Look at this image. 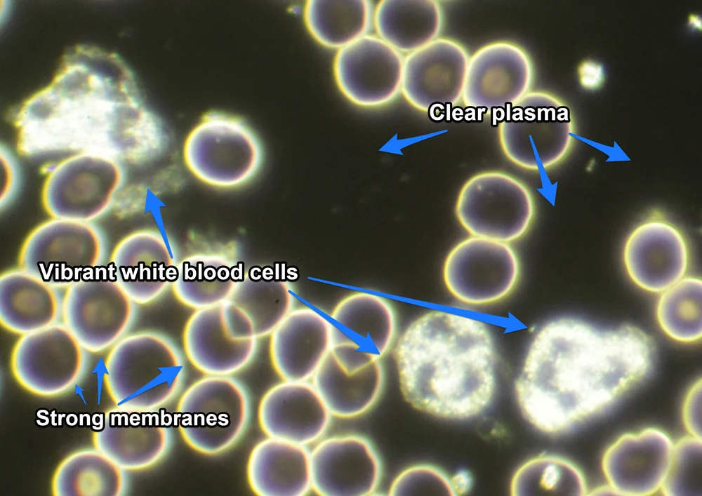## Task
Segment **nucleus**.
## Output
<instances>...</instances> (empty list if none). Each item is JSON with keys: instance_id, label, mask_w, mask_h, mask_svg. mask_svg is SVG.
Instances as JSON below:
<instances>
[{"instance_id": "nucleus-1", "label": "nucleus", "mask_w": 702, "mask_h": 496, "mask_svg": "<svg viewBox=\"0 0 702 496\" xmlns=\"http://www.w3.org/2000/svg\"><path fill=\"white\" fill-rule=\"evenodd\" d=\"M13 119L18 150L26 156L88 153L140 163L157 157L166 145L126 64L95 46L71 48L51 83L27 100Z\"/></svg>"}, {"instance_id": "nucleus-2", "label": "nucleus", "mask_w": 702, "mask_h": 496, "mask_svg": "<svg viewBox=\"0 0 702 496\" xmlns=\"http://www.w3.org/2000/svg\"><path fill=\"white\" fill-rule=\"evenodd\" d=\"M652 338L624 324L598 327L562 317L533 338L515 391L525 419L560 434L609 410L651 373Z\"/></svg>"}, {"instance_id": "nucleus-3", "label": "nucleus", "mask_w": 702, "mask_h": 496, "mask_svg": "<svg viewBox=\"0 0 702 496\" xmlns=\"http://www.w3.org/2000/svg\"><path fill=\"white\" fill-rule=\"evenodd\" d=\"M400 390L414 408L451 420L477 416L496 384V349L482 321L442 311L413 321L394 349Z\"/></svg>"}, {"instance_id": "nucleus-4", "label": "nucleus", "mask_w": 702, "mask_h": 496, "mask_svg": "<svg viewBox=\"0 0 702 496\" xmlns=\"http://www.w3.org/2000/svg\"><path fill=\"white\" fill-rule=\"evenodd\" d=\"M185 373L183 354L168 337L140 330L127 333L108 350L103 383L116 407L155 411L180 392Z\"/></svg>"}, {"instance_id": "nucleus-5", "label": "nucleus", "mask_w": 702, "mask_h": 496, "mask_svg": "<svg viewBox=\"0 0 702 496\" xmlns=\"http://www.w3.org/2000/svg\"><path fill=\"white\" fill-rule=\"evenodd\" d=\"M173 417L189 447L205 455H218L245 433L251 417L249 396L232 376L204 375L183 392Z\"/></svg>"}, {"instance_id": "nucleus-6", "label": "nucleus", "mask_w": 702, "mask_h": 496, "mask_svg": "<svg viewBox=\"0 0 702 496\" xmlns=\"http://www.w3.org/2000/svg\"><path fill=\"white\" fill-rule=\"evenodd\" d=\"M183 160L189 171L204 184L234 189L258 174L263 153L258 138L243 121L212 113L187 136Z\"/></svg>"}, {"instance_id": "nucleus-7", "label": "nucleus", "mask_w": 702, "mask_h": 496, "mask_svg": "<svg viewBox=\"0 0 702 496\" xmlns=\"http://www.w3.org/2000/svg\"><path fill=\"white\" fill-rule=\"evenodd\" d=\"M105 253L102 235L91 222L51 218L26 236L18 267L66 288L104 265Z\"/></svg>"}, {"instance_id": "nucleus-8", "label": "nucleus", "mask_w": 702, "mask_h": 496, "mask_svg": "<svg viewBox=\"0 0 702 496\" xmlns=\"http://www.w3.org/2000/svg\"><path fill=\"white\" fill-rule=\"evenodd\" d=\"M455 214L472 236L509 243L530 229L536 204L529 188L515 177L499 170L477 173L462 186Z\"/></svg>"}, {"instance_id": "nucleus-9", "label": "nucleus", "mask_w": 702, "mask_h": 496, "mask_svg": "<svg viewBox=\"0 0 702 496\" xmlns=\"http://www.w3.org/2000/svg\"><path fill=\"white\" fill-rule=\"evenodd\" d=\"M135 305L104 264L65 288L60 322L87 352L100 353L128 333Z\"/></svg>"}, {"instance_id": "nucleus-10", "label": "nucleus", "mask_w": 702, "mask_h": 496, "mask_svg": "<svg viewBox=\"0 0 702 496\" xmlns=\"http://www.w3.org/2000/svg\"><path fill=\"white\" fill-rule=\"evenodd\" d=\"M123 180L119 161L98 154H74L48 173L41 190L42 205L51 218L91 222L110 208Z\"/></svg>"}, {"instance_id": "nucleus-11", "label": "nucleus", "mask_w": 702, "mask_h": 496, "mask_svg": "<svg viewBox=\"0 0 702 496\" xmlns=\"http://www.w3.org/2000/svg\"><path fill=\"white\" fill-rule=\"evenodd\" d=\"M87 351L61 323L20 335L10 358L15 381L41 397H55L72 390L84 377Z\"/></svg>"}, {"instance_id": "nucleus-12", "label": "nucleus", "mask_w": 702, "mask_h": 496, "mask_svg": "<svg viewBox=\"0 0 702 496\" xmlns=\"http://www.w3.org/2000/svg\"><path fill=\"white\" fill-rule=\"evenodd\" d=\"M519 276V257L508 243L475 236L456 244L443 267L449 291L473 305L504 299L515 289Z\"/></svg>"}, {"instance_id": "nucleus-13", "label": "nucleus", "mask_w": 702, "mask_h": 496, "mask_svg": "<svg viewBox=\"0 0 702 496\" xmlns=\"http://www.w3.org/2000/svg\"><path fill=\"white\" fill-rule=\"evenodd\" d=\"M329 320L330 352L347 372L380 361L395 342V313L381 296L366 292L350 294L336 304Z\"/></svg>"}, {"instance_id": "nucleus-14", "label": "nucleus", "mask_w": 702, "mask_h": 496, "mask_svg": "<svg viewBox=\"0 0 702 496\" xmlns=\"http://www.w3.org/2000/svg\"><path fill=\"white\" fill-rule=\"evenodd\" d=\"M173 417L161 409L138 411L114 407L93 419V447L124 471L159 463L172 444Z\"/></svg>"}, {"instance_id": "nucleus-15", "label": "nucleus", "mask_w": 702, "mask_h": 496, "mask_svg": "<svg viewBox=\"0 0 702 496\" xmlns=\"http://www.w3.org/2000/svg\"><path fill=\"white\" fill-rule=\"evenodd\" d=\"M404 61L402 53L369 34L337 51L334 81L351 103L364 108L383 107L401 93Z\"/></svg>"}, {"instance_id": "nucleus-16", "label": "nucleus", "mask_w": 702, "mask_h": 496, "mask_svg": "<svg viewBox=\"0 0 702 496\" xmlns=\"http://www.w3.org/2000/svg\"><path fill=\"white\" fill-rule=\"evenodd\" d=\"M526 95L505 106L504 118L498 123L500 145L515 165L529 170H546L567 154L571 142L569 120L563 113L531 105Z\"/></svg>"}, {"instance_id": "nucleus-17", "label": "nucleus", "mask_w": 702, "mask_h": 496, "mask_svg": "<svg viewBox=\"0 0 702 496\" xmlns=\"http://www.w3.org/2000/svg\"><path fill=\"white\" fill-rule=\"evenodd\" d=\"M623 262L627 274L638 287L660 293L685 276L689 264V246L675 225L654 215L628 236Z\"/></svg>"}, {"instance_id": "nucleus-18", "label": "nucleus", "mask_w": 702, "mask_h": 496, "mask_svg": "<svg viewBox=\"0 0 702 496\" xmlns=\"http://www.w3.org/2000/svg\"><path fill=\"white\" fill-rule=\"evenodd\" d=\"M675 443L663 430L648 427L619 436L605 450L602 470L616 495H652L661 491Z\"/></svg>"}, {"instance_id": "nucleus-19", "label": "nucleus", "mask_w": 702, "mask_h": 496, "mask_svg": "<svg viewBox=\"0 0 702 496\" xmlns=\"http://www.w3.org/2000/svg\"><path fill=\"white\" fill-rule=\"evenodd\" d=\"M312 489L324 496H366L377 490L382 474L372 443L357 434L321 439L310 452Z\"/></svg>"}, {"instance_id": "nucleus-20", "label": "nucleus", "mask_w": 702, "mask_h": 496, "mask_svg": "<svg viewBox=\"0 0 702 496\" xmlns=\"http://www.w3.org/2000/svg\"><path fill=\"white\" fill-rule=\"evenodd\" d=\"M532 79L531 60L520 46L506 41L489 43L469 60L463 101L482 114L504 108L528 93Z\"/></svg>"}, {"instance_id": "nucleus-21", "label": "nucleus", "mask_w": 702, "mask_h": 496, "mask_svg": "<svg viewBox=\"0 0 702 496\" xmlns=\"http://www.w3.org/2000/svg\"><path fill=\"white\" fill-rule=\"evenodd\" d=\"M469 60L459 43L436 39L404 56L401 93L421 112L437 104L452 106L462 98Z\"/></svg>"}, {"instance_id": "nucleus-22", "label": "nucleus", "mask_w": 702, "mask_h": 496, "mask_svg": "<svg viewBox=\"0 0 702 496\" xmlns=\"http://www.w3.org/2000/svg\"><path fill=\"white\" fill-rule=\"evenodd\" d=\"M177 264L163 235L144 229L123 237L114 246L107 266L135 304L147 305L171 288Z\"/></svg>"}, {"instance_id": "nucleus-23", "label": "nucleus", "mask_w": 702, "mask_h": 496, "mask_svg": "<svg viewBox=\"0 0 702 496\" xmlns=\"http://www.w3.org/2000/svg\"><path fill=\"white\" fill-rule=\"evenodd\" d=\"M331 414L312 383L282 380L260 398L258 420L266 437L299 445L318 442Z\"/></svg>"}, {"instance_id": "nucleus-24", "label": "nucleus", "mask_w": 702, "mask_h": 496, "mask_svg": "<svg viewBox=\"0 0 702 496\" xmlns=\"http://www.w3.org/2000/svg\"><path fill=\"white\" fill-rule=\"evenodd\" d=\"M182 340L187 360L205 375L238 373L253 361L258 347L257 339L234 335L223 304L194 310L184 326Z\"/></svg>"}, {"instance_id": "nucleus-25", "label": "nucleus", "mask_w": 702, "mask_h": 496, "mask_svg": "<svg viewBox=\"0 0 702 496\" xmlns=\"http://www.w3.org/2000/svg\"><path fill=\"white\" fill-rule=\"evenodd\" d=\"M331 347L329 320L311 307H300L293 308L270 335L269 354L282 380L307 382Z\"/></svg>"}, {"instance_id": "nucleus-26", "label": "nucleus", "mask_w": 702, "mask_h": 496, "mask_svg": "<svg viewBox=\"0 0 702 496\" xmlns=\"http://www.w3.org/2000/svg\"><path fill=\"white\" fill-rule=\"evenodd\" d=\"M246 477L256 495H305L312 490L310 452L305 445L266 437L251 450Z\"/></svg>"}, {"instance_id": "nucleus-27", "label": "nucleus", "mask_w": 702, "mask_h": 496, "mask_svg": "<svg viewBox=\"0 0 702 496\" xmlns=\"http://www.w3.org/2000/svg\"><path fill=\"white\" fill-rule=\"evenodd\" d=\"M59 288L20 267L0 275V323L15 335L33 333L60 322Z\"/></svg>"}, {"instance_id": "nucleus-28", "label": "nucleus", "mask_w": 702, "mask_h": 496, "mask_svg": "<svg viewBox=\"0 0 702 496\" xmlns=\"http://www.w3.org/2000/svg\"><path fill=\"white\" fill-rule=\"evenodd\" d=\"M227 302L239 310L258 340L270 336L294 308L295 297L283 266L253 265Z\"/></svg>"}, {"instance_id": "nucleus-29", "label": "nucleus", "mask_w": 702, "mask_h": 496, "mask_svg": "<svg viewBox=\"0 0 702 496\" xmlns=\"http://www.w3.org/2000/svg\"><path fill=\"white\" fill-rule=\"evenodd\" d=\"M244 263L222 253L190 255L177 264L171 288L176 300L194 310L227 302L245 273Z\"/></svg>"}, {"instance_id": "nucleus-30", "label": "nucleus", "mask_w": 702, "mask_h": 496, "mask_svg": "<svg viewBox=\"0 0 702 496\" xmlns=\"http://www.w3.org/2000/svg\"><path fill=\"white\" fill-rule=\"evenodd\" d=\"M384 382L380 361L350 373L330 351L312 378V384L331 415L345 419L359 417L370 410L379 399Z\"/></svg>"}, {"instance_id": "nucleus-31", "label": "nucleus", "mask_w": 702, "mask_h": 496, "mask_svg": "<svg viewBox=\"0 0 702 496\" xmlns=\"http://www.w3.org/2000/svg\"><path fill=\"white\" fill-rule=\"evenodd\" d=\"M439 4L432 0H381L373 11L376 35L404 55L437 39L442 26Z\"/></svg>"}, {"instance_id": "nucleus-32", "label": "nucleus", "mask_w": 702, "mask_h": 496, "mask_svg": "<svg viewBox=\"0 0 702 496\" xmlns=\"http://www.w3.org/2000/svg\"><path fill=\"white\" fill-rule=\"evenodd\" d=\"M124 469L96 449L84 448L65 457L51 482L55 496H120L127 489Z\"/></svg>"}, {"instance_id": "nucleus-33", "label": "nucleus", "mask_w": 702, "mask_h": 496, "mask_svg": "<svg viewBox=\"0 0 702 496\" xmlns=\"http://www.w3.org/2000/svg\"><path fill=\"white\" fill-rule=\"evenodd\" d=\"M373 11L368 0H307L303 20L319 44L338 51L369 34Z\"/></svg>"}, {"instance_id": "nucleus-34", "label": "nucleus", "mask_w": 702, "mask_h": 496, "mask_svg": "<svg viewBox=\"0 0 702 496\" xmlns=\"http://www.w3.org/2000/svg\"><path fill=\"white\" fill-rule=\"evenodd\" d=\"M512 495H585L586 481L569 460L555 455L533 457L522 464L510 483Z\"/></svg>"}, {"instance_id": "nucleus-35", "label": "nucleus", "mask_w": 702, "mask_h": 496, "mask_svg": "<svg viewBox=\"0 0 702 496\" xmlns=\"http://www.w3.org/2000/svg\"><path fill=\"white\" fill-rule=\"evenodd\" d=\"M701 282L698 277L684 276L661 293L657 321L677 342L694 343L701 338Z\"/></svg>"}, {"instance_id": "nucleus-36", "label": "nucleus", "mask_w": 702, "mask_h": 496, "mask_svg": "<svg viewBox=\"0 0 702 496\" xmlns=\"http://www.w3.org/2000/svg\"><path fill=\"white\" fill-rule=\"evenodd\" d=\"M701 438L691 435L675 445L668 474L661 492L665 495H701Z\"/></svg>"}, {"instance_id": "nucleus-37", "label": "nucleus", "mask_w": 702, "mask_h": 496, "mask_svg": "<svg viewBox=\"0 0 702 496\" xmlns=\"http://www.w3.org/2000/svg\"><path fill=\"white\" fill-rule=\"evenodd\" d=\"M390 495H454L450 478L439 469L425 464L402 470L389 488Z\"/></svg>"}, {"instance_id": "nucleus-38", "label": "nucleus", "mask_w": 702, "mask_h": 496, "mask_svg": "<svg viewBox=\"0 0 702 496\" xmlns=\"http://www.w3.org/2000/svg\"><path fill=\"white\" fill-rule=\"evenodd\" d=\"M682 417L689 435L701 438V380L689 389L685 398Z\"/></svg>"}, {"instance_id": "nucleus-39", "label": "nucleus", "mask_w": 702, "mask_h": 496, "mask_svg": "<svg viewBox=\"0 0 702 496\" xmlns=\"http://www.w3.org/2000/svg\"><path fill=\"white\" fill-rule=\"evenodd\" d=\"M578 76L581 86L588 90L600 88L604 79L602 66L591 60L584 61L580 65Z\"/></svg>"}, {"instance_id": "nucleus-40", "label": "nucleus", "mask_w": 702, "mask_h": 496, "mask_svg": "<svg viewBox=\"0 0 702 496\" xmlns=\"http://www.w3.org/2000/svg\"><path fill=\"white\" fill-rule=\"evenodd\" d=\"M1 200L4 201L7 199L15 186V168L11 157L5 151L1 149Z\"/></svg>"}, {"instance_id": "nucleus-41", "label": "nucleus", "mask_w": 702, "mask_h": 496, "mask_svg": "<svg viewBox=\"0 0 702 496\" xmlns=\"http://www.w3.org/2000/svg\"><path fill=\"white\" fill-rule=\"evenodd\" d=\"M450 482L454 495H463L471 489L472 478L468 471H460L450 478Z\"/></svg>"}, {"instance_id": "nucleus-42", "label": "nucleus", "mask_w": 702, "mask_h": 496, "mask_svg": "<svg viewBox=\"0 0 702 496\" xmlns=\"http://www.w3.org/2000/svg\"><path fill=\"white\" fill-rule=\"evenodd\" d=\"M689 25L693 27L698 29H701V20L699 17L692 15L689 19Z\"/></svg>"}]
</instances>
